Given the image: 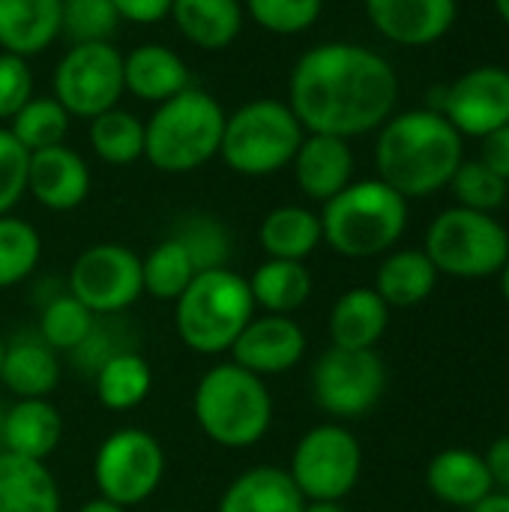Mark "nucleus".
I'll return each instance as SVG.
<instances>
[{
    "label": "nucleus",
    "instance_id": "f257e3e1",
    "mask_svg": "<svg viewBox=\"0 0 509 512\" xmlns=\"http://www.w3.org/2000/svg\"><path fill=\"white\" fill-rule=\"evenodd\" d=\"M288 105L306 132L354 138L381 129L399 99V75L387 57L354 42L309 48L291 69Z\"/></svg>",
    "mask_w": 509,
    "mask_h": 512
},
{
    "label": "nucleus",
    "instance_id": "f03ea898",
    "mask_svg": "<svg viewBox=\"0 0 509 512\" xmlns=\"http://www.w3.org/2000/svg\"><path fill=\"white\" fill-rule=\"evenodd\" d=\"M462 162V135L444 114L432 108L390 117L375 144L378 180H384L402 198L435 195L438 189L450 186Z\"/></svg>",
    "mask_w": 509,
    "mask_h": 512
},
{
    "label": "nucleus",
    "instance_id": "7ed1b4c3",
    "mask_svg": "<svg viewBox=\"0 0 509 512\" xmlns=\"http://www.w3.org/2000/svg\"><path fill=\"white\" fill-rule=\"evenodd\" d=\"M192 408L201 432L228 450L255 447L273 423V396L264 378L234 360L204 372L195 387Z\"/></svg>",
    "mask_w": 509,
    "mask_h": 512
},
{
    "label": "nucleus",
    "instance_id": "20e7f679",
    "mask_svg": "<svg viewBox=\"0 0 509 512\" xmlns=\"http://www.w3.org/2000/svg\"><path fill=\"white\" fill-rule=\"evenodd\" d=\"M225 108L198 87L156 105L144 123V156L156 171L189 174L219 156Z\"/></svg>",
    "mask_w": 509,
    "mask_h": 512
},
{
    "label": "nucleus",
    "instance_id": "39448f33",
    "mask_svg": "<svg viewBox=\"0 0 509 512\" xmlns=\"http://www.w3.org/2000/svg\"><path fill=\"white\" fill-rule=\"evenodd\" d=\"M408 225V198L384 180L348 183L321 210L324 243L345 258H375L399 243Z\"/></svg>",
    "mask_w": 509,
    "mask_h": 512
},
{
    "label": "nucleus",
    "instance_id": "423d86ee",
    "mask_svg": "<svg viewBox=\"0 0 509 512\" xmlns=\"http://www.w3.org/2000/svg\"><path fill=\"white\" fill-rule=\"evenodd\" d=\"M177 336L195 354L231 351L243 327L255 318L249 279L228 267L201 270L177 297Z\"/></svg>",
    "mask_w": 509,
    "mask_h": 512
},
{
    "label": "nucleus",
    "instance_id": "0eeeda50",
    "mask_svg": "<svg viewBox=\"0 0 509 512\" xmlns=\"http://www.w3.org/2000/svg\"><path fill=\"white\" fill-rule=\"evenodd\" d=\"M303 138L306 129L288 102L252 99L225 114L219 156L243 177H267L294 162Z\"/></svg>",
    "mask_w": 509,
    "mask_h": 512
},
{
    "label": "nucleus",
    "instance_id": "6e6552de",
    "mask_svg": "<svg viewBox=\"0 0 509 512\" xmlns=\"http://www.w3.org/2000/svg\"><path fill=\"white\" fill-rule=\"evenodd\" d=\"M423 252L432 258L438 273L456 279H486L504 270L509 234L492 213L450 207L429 225Z\"/></svg>",
    "mask_w": 509,
    "mask_h": 512
},
{
    "label": "nucleus",
    "instance_id": "1a4fd4ad",
    "mask_svg": "<svg viewBox=\"0 0 509 512\" xmlns=\"http://www.w3.org/2000/svg\"><path fill=\"white\" fill-rule=\"evenodd\" d=\"M165 477V453L162 444L135 426L111 432L93 459V480L99 498L117 507L144 504Z\"/></svg>",
    "mask_w": 509,
    "mask_h": 512
},
{
    "label": "nucleus",
    "instance_id": "9d476101",
    "mask_svg": "<svg viewBox=\"0 0 509 512\" xmlns=\"http://www.w3.org/2000/svg\"><path fill=\"white\" fill-rule=\"evenodd\" d=\"M363 471L360 441L339 423L309 429L291 456V480L306 501H342L354 492Z\"/></svg>",
    "mask_w": 509,
    "mask_h": 512
},
{
    "label": "nucleus",
    "instance_id": "9b49d317",
    "mask_svg": "<svg viewBox=\"0 0 509 512\" xmlns=\"http://www.w3.org/2000/svg\"><path fill=\"white\" fill-rule=\"evenodd\" d=\"M123 54L108 42L72 45L54 69V99L69 117L93 120L123 96Z\"/></svg>",
    "mask_w": 509,
    "mask_h": 512
},
{
    "label": "nucleus",
    "instance_id": "f8f14e48",
    "mask_svg": "<svg viewBox=\"0 0 509 512\" xmlns=\"http://www.w3.org/2000/svg\"><path fill=\"white\" fill-rule=\"evenodd\" d=\"M387 387L384 360L375 351L330 348L312 369V396L321 411L339 420L369 414Z\"/></svg>",
    "mask_w": 509,
    "mask_h": 512
},
{
    "label": "nucleus",
    "instance_id": "ddd939ff",
    "mask_svg": "<svg viewBox=\"0 0 509 512\" xmlns=\"http://www.w3.org/2000/svg\"><path fill=\"white\" fill-rule=\"evenodd\" d=\"M69 294L96 318L129 309L144 294L141 258L120 243H96L84 249L69 270Z\"/></svg>",
    "mask_w": 509,
    "mask_h": 512
},
{
    "label": "nucleus",
    "instance_id": "4468645a",
    "mask_svg": "<svg viewBox=\"0 0 509 512\" xmlns=\"http://www.w3.org/2000/svg\"><path fill=\"white\" fill-rule=\"evenodd\" d=\"M441 102L432 108L444 114L459 135L486 138L509 123V69L477 66L441 87Z\"/></svg>",
    "mask_w": 509,
    "mask_h": 512
},
{
    "label": "nucleus",
    "instance_id": "2eb2a0df",
    "mask_svg": "<svg viewBox=\"0 0 509 512\" xmlns=\"http://www.w3.org/2000/svg\"><path fill=\"white\" fill-rule=\"evenodd\" d=\"M306 354V333L291 315H261L252 318L237 342L231 345V357L237 366L249 369L258 378L285 375Z\"/></svg>",
    "mask_w": 509,
    "mask_h": 512
},
{
    "label": "nucleus",
    "instance_id": "dca6fc26",
    "mask_svg": "<svg viewBox=\"0 0 509 512\" xmlns=\"http://www.w3.org/2000/svg\"><path fill=\"white\" fill-rule=\"evenodd\" d=\"M456 0H366L372 27L396 45H432L456 21Z\"/></svg>",
    "mask_w": 509,
    "mask_h": 512
},
{
    "label": "nucleus",
    "instance_id": "f3484780",
    "mask_svg": "<svg viewBox=\"0 0 509 512\" xmlns=\"http://www.w3.org/2000/svg\"><path fill=\"white\" fill-rule=\"evenodd\" d=\"M27 192L48 210H75L90 195V168L66 144L36 150L27 165Z\"/></svg>",
    "mask_w": 509,
    "mask_h": 512
},
{
    "label": "nucleus",
    "instance_id": "a211bd4d",
    "mask_svg": "<svg viewBox=\"0 0 509 512\" xmlns=\"http://www.w3.org/2000/svg\"><path fill=\"white\" fill-rule=\"evenodd\" d=\"M291 168L300 192L312 201L327 204L348 183H354V150L345 138L306 132Z\"/></svg>",
    "mask_w": 509,
    "mask_h": 512
},
{
    "label": "nucleus",
    "instance_id": "6ab92c4d",
    "mask_svg": "<svg viewBox=\"0 0 509 512\" xmlns=\"http://www.w3.org/2000/svg\"><path fill=\"white\" fill-rule=\"evenodd\" d=\"M123 87L141 102L162 105L192 87V81L189 66L177 51L159 42H147L123 57Z\"/></svg>",
    "mask_w": 509,
    "mask_h": 512
},
{
    "label": "nucleus",
    "instance_id": "aec40b11",
    "mask_svg": "<svg viewBox=\"0 0 509 512\" xmlns=\"http://www.w3.org/2000/svg\"><path fill=\"white\" fill-rule=\"evenodd\" d=\"M306 504L309 501L285 468L261 465L231 480L216 512H303Z\"/></svg>",
    "mask_w": 509,
    "mask_h": 512
},
{
    "label": "nucleus",
    "instance_id": "412c9836",
    "mask_svg": "<svg viewBox=\"0 0 509 512\" xmlns=\"http://www.w3.org/2000/svg\"><path fill=\"white\" fill-rule=\"evenodd\" d=\"M426 483L438 501H444L450 507H468V510L495 492V483H492V474H489L483 456L462 450V447L438 453L429 462Z\"/></svg>",
    "mask_w": 509,
    "mask_h": 512
},
{
    "label": "nucleus",
    "instance_id": "4be33fe9",
    "mask_svg": "<svg viewBox=\"0 0 509 512\" xmlns=\"http://www.w3.org/2000/svg\"><path fill=\"white\" fill-rule=\"evenodd\" d=\"M390 306L378 297L375 288L345 291L330 312V339L333 348L345 351H375L378 339L387 333Z\"/></svg>",
    "mask_w": 509,
    "mask_h": 512
},
{
    "label": "nucleus",
    "instance_id": "5701e85b",
    "mask_svg": "<svg viewBox=\"0 0 509 512\" xmlns=\"http://www.w3.org/2000/svg\"><path fill=\"white\" fill-rule=\"evenodd\" d=\"M63 0H0V45L9 54H42L60 36Z\"/></svg>",
    "mask_w": 509,
    "mask_h": 512
},
{
    "label": "nucleus",
    "instance_id": "b1692460",
    "mask_svg": "<svg viewBox=\"0 0 509 512\" xmlns=\"http://www.w3.org/2000/svg\"><path fill=\"white\" fill-rule=\"evenodd\" d=\"M0 384L15 399H48L60 384L57 351L48 348L39 336H21L9 342L0 363Z\"/></svg>",
    "mask_w": 509,
    "mask_h": 512
},
{
    "label": "nucleus",
    "instance_id": "393cba45",
    "mask_svg": "<svg viewBox=\"0 0 509 512\" xmlns=\"http://www.w3.org/2000/svg\"><path fill=\"white\" fill-rule=\"evenodd\" d=\"M63 438V417L48 399H18L3 417L6 453L45 462Z\"/></svg>",
    "mask_w": 509,
    "mask_h": 512
},
{
    "label": "nucleus",
    "instance_id": "a878e982",
    "mask_svg": "<svg viewBox=\"0 0 509 512\" xmlns=\"http://www.w3.org/2000/svg\"><path fill=\"white\" fill-rule=\"evenodd\" d=\"M0 512H60V489L45 462L0 453Z\"/></svg>",
    "mask_w": 509,
    "mask_h": 512
},
{
    "label": "nucleus",
    "instance_id": "bb28decb",
    "mask_svg": "<svg viewBox=\"0 0 509 512\" xmlns=\"http://www.w3.org/2000/svg\"><path fill=\"white\" fill-rule=\"evenodd\" d=\"M171 18L192 45L204 51H222L243 30V3L240 0H174Z\"/></svg>",
    "mask_w": 509,
    "mask_h": 512
},
{
    "label": "nucleus",
    "instance_id": "cd10ccee",
    "mask_svg": "<svg viewBox=\"0 0 509 512\" xmlns=\"http://www.w3.org/2000/svg\"><path fill=\"white\" fill-rule=\"evenodd\" d=\"M435 285H438V270L423 249L390 252L381 261L378 279H375V291L390 309L420 306L423 300L432 297Z\"/></svg>",
    "mask_w": 509,
    "mask_h": 512
},
{
    "label": "nucleus",
    "instance_id": "c85d7f7f",
    "mask_svg": "<svg viewBox=\"0 0 509 512\" xmlns=\"http://www.w3.org/2000/svg\"><path fill=\"white\" fill-rule=\"evenodd\" d=\"M258 243L267 252V258L279 261H306L321 243V216L309 207L285 204L264 216L258 228Z\"/></svg>",
    "mask_w": 509,
    "mask_h": 512
},
{
    "label": "nucleus",
    "instance_id": "c756f323",
    "mask_svg": "<svg viewBox=\"0 0 509 512\" xmlns=\"http://www.w3.org/2000/svg\"><path fill=\"white\" fill-rule=\"evenodd\" d=\"M249 291L255 309L267 315H291L297 312L312 294V273L303 261H279L267 258L249 279Z\"/></svg>",
    "mask_w": 509,
    "mask_h": 512
},
{
    "label": "nucleus",
    "instance_id": "7c9ffc66",
    "mask_svg": "<svg viewBox=\"0 0 509 512\" xmlns=\"http://www.w3.org/2000/svg\"><path fill=\"white\" fill-rule=\"evenodd\" d=\"M153 387L150 363L135 351H114L96 369V396L108 411L138 408Z\"/></svg>",
    "mask_w": 509,
    "mask_h": 512
},
{
    "label": "nucleus",
    "instance_id": "2f4dec72",
    "mask_svg": "<svg viewBox=\"0 0 509 512\" xmlns=\"http://www.w3.org/2000/svg\"><path fill=\"white\" fill-rule=\"evenodd\" d=\"M195 264L189 258V252L183 249V243L177 237H168L162 243H156L147 258H141V279H144V291L153 300L162 303H177V297L189 288V282L195 279Z\"/></svg>",
    "mask_w": 509,
    "mask_h": 512
},
{
    "label": "nucleus",
    "instance_id": "473e14b6",
    "mask_svg": "<svg viewBox=\"0 0 509 512\" xmlns=\"http://www.w3.org/2000/svg\"><path fill=\"white\" fill-rule=\"evenodd\" d=\"M90 147L108 165H132L144 156V123L123 108H111L90 120Z\"/></svg>",
    "mask_w": 509,
    "mask_h": 512
},
{
    "label": "nucleus",
    "instance_id": "72a5a7b5",
    "mask_svg": "<svg viewBox=\"0 0 509 512\" xmlns=\"http://www.w3.org/2000/svg\"><path fill=\"white\" fill-rule=\"evenodd\" d=\"M69 120H72L69 111L54 96H33L9 120V132L27 153H36V150L63 144V138L69 132Z\"/></svg>",
    "mask_w": 509,
    "mask_h": 512
},
{
    "label": "nucleus",
    "instance_id": "f704fd0d",
    "mask_svg": "<svg viewBox=\"0 0 509 512\" xmlns=\"http://www.w3.org/2000/svg\"><path fill=\"white\" fill-rule=\"evenodd\" d=\"M96 330V315L72 294L54 297L39 315V339L54 351H78Z\"/></svg>",
    "mask_w": 509,
    "mask_h": 512
},
{
    "label": "nucleus",
    "instance_id": "c9c22d12",
    "mask_svg": "<svg viewBox=\"0 0 509 512\" xmlns=\"http://www.w3.org/2000/svg\"><path fill=\"white\" fill-rule=\"evenodd\" d=\"M42 255L39 231L18 219V216H0V288H12L24 282Z\"/></svg>",
    "mask_w": 509,
    "mask_h": 512
},
{
    "label": "nucleus",
    "instance_id": "e433bc0d",
    "mask_svg": "<svg viewBox=\"0 0 509 512\" xmlns=\"http://www.w3.org/2000/svg\"><path fill=\"white\" fill-rule=\"evenodd\" d=\"M183 249L189 252L195 270H216V267H228V255H231V237L228 228L222 222H216L213 216L195 213L189 219L180 222L177 234H174Z\"/></svg>",
    "mask_w": 509,
    "mask_h": 512
},
{
    "label": "nucleus",
    "instance_id": "4c0bfd02",
    "mask_svg": "<svg viewBox=\"0 0 509 512\" xmlns=\"http://www.w3.org/2000/svg\"><path fill=\"white\" fill-rule=\"evenodd\" d=\"M117 24H120V15L111 0H63L60 36H66L72 45L108 42Z\"/></svg>",
    "mask_w": 509,
    "mask_h": 512
},
{
    "label": "nucleus",
    "instance_id": "58836bf2",
    "mask_svg": "<svg viewBox=\"0 0 509 512\" xmlns=\"http://www.w3.org/2000/svg\"><path fill=\"white\" fill-rule=\"evenodd\" d=\"M453 195L459 201V207L468 210H480V213H492L507 201V180L498 177L489 165H483L480 159L462 162L450 180Z\"/></svg>",
    "mask_w": 509,
    "mask_h": 512
},
{
    "label": "nucleus",
    "instance_id": "ea45409f",
    "mask_svg": "<svg viewBox=\"0 0 509 512\" xmlns=\"http://www.w3.org/2000/svg\"><path fill=\"white\" fill-rule=\"evenodd\" d=\"M324 0H246L249 18L276 36H297L321 18Z\"/></svg>",
    "mask_w": 509,
    "mask_h": 512
},
{
    "label": "nucleus",
    "instance_id": "a19ab883",
    "mask_svg": "<svg viewBox=\"0 0 509 512\" xmlns=\"http://www.w3.org/2000/svg\"><path fill=\"white\" fill-rule=\"evenodd\" d=\"M30 153L15 141L9 129L0 126V216H6L27 192Z\"/></svg>",
    "mask_w": 509,
    "mask_h": 512
},
{
    "label": "nucleus",
    "instance_id": "79ce46f5",
    "mask_svg": "<svg viewBox=\"0 0 509 512\" xmlns=\"http://www.w3.org/2000/svg\"><path fill=\"white\" fill-rule=\"evenodd\" d=\"M33 99V72L27 57L0 54V120H12Z\"/></svg>",
    "mask_w": 509,
    "mask_h": 512
},
{
    "label": "nucleus",
    "instance_id": "37998d69",
    "mask_svg": "<svg viewBox=\"0 0 509 512\" xmlns=\"http://www.w3.org/2000/svg\"><path fill=\"white\" fill-rule=\"evenodd\" d=\"M120 21H132V24H159L171 15V3L174 0H111Z\"/></svg>",
    "mask_w": 509,
    "mask_h": 512
},
{
    "label": "nucleus",
    "instance_id": "c03bdc74",
    "mask_svg": "<svg viewBox=\"0 0 509 512\" xmlns=\"http://www.w3.org/2000/svg\"><path fill=\"white\" fill-rule=\"evenodd\" d=\"M480 162L489 165L498 177H504L509 183V123L489 132L483 138V147H480Z\"/></svg>",
    "mask_w": 509,
    "mask_h": 512
},
{
    "label": "nucleus",
    "instance_id": "a18cd8bd",
    "mask_svg": "<svg viewBox=\"0 0 509 512\" xmlns=\"http://www.w3.org/2000/svg\"><path fill=\"white\" fill-rule=\"evenodd\" d=\"M483 462H486V468H489V474H492V483L509 492V435L498 438V441L486 450Z\"/></svg>",
    "mask_w": 509,
    "mask_h": 512
},
{
    "label": "nucleus",
    "instance_id": "49530a36",
    "mask_svg": "<svg viewBox=\"0 0 509 512\" xmlns=\"http://www.w3.org/2000/svg\"><path fill=\"white\" fill-rule=\"evenodd\" d=\"M471 512H509V492H492L477 507H471Z\"/></svg>",
    "mask_w": 509,
    "mask_h": 512
},
{
    "label": "nucleus",
    "instance_id": "de8ad7c7",
    "mask_svg": "<svg viewBox=\"0 0 509 512\" xmlns=\"http://www.w3.org/2000/svg\"><path fill=\"white\" fill-rule=\"evenodd\" d=\"M78 512H126L123 507H117V504H111V501H105V498H93V501H87L84 507Z\"/></svg>",
    "mask_w": 509,
    "mask_h": 512
},
{
    "label": "nucleus",
    "instance_id": "09e8293b",
    "mask_svg": "<svg viewBox=\"0 0 509 512\" xmlns=\"http://www.w3.org/2000/svg\"><path fill=\"white\" fill-rule=\"evenodd\" d=\"M303 512H348L342 507V501H309Z\"/></svg>",
    "mask_w": 509,
    "mask_h": 512
},
{
    "label": "nucleus",
    "instance_id": "8fccbe9b",
    "mask_svg": "<svg viewBox=\"0 0 509 512\" xmlns=\"http://www.w3.org/2000/svg\"><path fill=\"white\" fill-rule=\"evenodd\" d=\"M501 291H504V300L509 303V258L507 264H504V270H501Z\"/></svg>",
    "mask_w": 509,
    "mask_h": 512
},
{
    "label": "nucleus",
    "instance_id": "3c124183",
    "mask_svg": "<svg viewBox=\"0 0 509 512\" xmlns=\"http://www.w3.org/2000/svg\"><path fill=\"white\" fill-rule=\"evenodd\" d=\"M495 9H498V15L504 18V24L509 27V0H495Z\"/></svg>",
    "mask_w": 509,
    "mask_h": 512
},
{
    "label": "nucleus",
    "instance_id": "603ef678",
    "mask_svg": "<svg viewBox=\"0 0 509 512\" xmlns=\"http://www.w3.org/2000/svg\"><path fill=\"white\" fill-rule=\"evenodd\" d=\"M3 351H6V342H3V336H0V363H3Z\"/></svg>",
    "mask_w": 509,
    "mask_h": 512
}]
</instances>
